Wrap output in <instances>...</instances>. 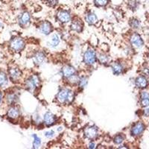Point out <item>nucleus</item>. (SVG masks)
<instances>
[{"label":"nucleus","mask_w":149,"mask_h":149,"mask_svg":"<svg viewBox=\"0 0 149 149\" xmlns=\"http://www.w3.org/2000/svg\"><path fill=\"white\" fill-rule=\"evenodd\" d=\"M73 93L68 89H62L58 94V100L61 103L66 102H71L73 99Z\"/></svg>","instance_id":"f257e3e1"},{"label":"nucleus","mask_w":149,"mask_h":149,"mask_svg":"<svg viewBox=\"0 0 149 149\" xmlns=\"http://www.w3.org/2000/svg\"><path fill=\"white\" fill-rule=\"evenodd\" d=\"M10 46L14 52H20L25 47V42L20 37H14L10 41Z\"/></svg>","instance_id":"f03ea898"},{"label":"nucleus","mask_w":149,"mask_h":149,"mask_svg":"<svg viewBox=\"0 0 149 149\" xmlns=\"http://www.w3.org/2000/svg\"><path fill=\"white\" fill-rule=\"evenodd\" d=\"M40 81L37 75H33V76L31 77L30 78L27 80L26 83V87L31 92L34 91L36 88H37L40 86Z\"/></svg>","instance_id":"7ed1b4c3"},{"label":"nucleus","mask_w":149,"mask_h":149,"mask_svg":"<svg viewBox=\"0 0 149 149\" xmlns=\"http://www.w3.org/2000/svg\"><path fill=\"white\" fill-rule=\"evenodd\" d=\"M96 54L95 52L93 49H88L86 52L84 53V61L85 63L88 65H93L96 61Z\"/></svg>","instance_id":"20e7f679"},{"label":"nucleus","mask_w":149,"mask_h":149,"mask_svg":"<svg viewBox=\"0 0 149 149\" xmlns=\"http://www.w3.org/2000/svg\"><path fill=\"white\" fill-rule=\"evenodd\" d=\"M57 17H58V20L61 21L63 23H66V22H70V19H71L70 13L66 10H60L57 14Z\"/></svg>","instance_id":"39448f33"},{"label":"nucleus","mask_w":149,"mask_h":149,"mask_svg":"<svg viewBox=\"0 0 149 149\" xmlns=\"http://www.w3.org/2000/svg\"><path fill=\"white\" fill-rule=\"evenodd\" d=\"M130 42L136 48H141L144 45L142 37L138 34H134L130 37Z\"/></svg>","instance_id":"423d86ee"},{"label":"nucleus","mask_w":149,"mask_h":149,"mask_svg":"<svg viewBox=\"0 0 149 149\" xmlns=\"http://www.w3.org/2000/svg\"><path fill=\"white\" fill-rule=\"evenodd\" d=\"M84 134L86 138L93 139L96 137V136L98 135V129L95 126H90V127H86L84 130Z\"/></svg>","instance_id":"0eeeda50"},{"label":"nucleus","mask_w":149,"mask_h":149,"mask_svg":"<svg viewBox=\"0 0 149 149\" xmlns=\"http://www.w3.org/2000/svg\"><path fill=\"white\" fill-rule=\"evenodd\" d=\"M145 130V125L142 122L136 123L131 128V134L134 136H139Z\"/></svg>","instance_id":"6e6552de"},{"label":"nucleus","mask_w":149,"mask_h":149,"mask_svg":"<svg viewBox=\"0 0 149 149\" xmlns=\"http://www.w3.org/2000/svg\"><path fill=\"white\" fill-rule=\"evenodd\" d=\"M43 120H44V123L46 124L47 126H51L54 125L55 122L56 117L53 113H52L51 112H46L44 114L43 116Z\"/></svg>","instance_id":"1a4fd4ad"},{"label":"nucleus","mask_w":149,"mask_h":149,"mask_svg":"<svg viewBox=\"0 0 149 149\" xmlns=\"http://www.w3.org/2000/svg\"><path fill=\"white\" fill-rule=\"evenodd\" d=\"M31 19V16L29 12H23L19 18V23L21 26H26L29 23Z\"/></svg>","instance_id":"9d476101"},{"label":"nucleus","mask_w":149,"mask_h":149,"mask_svg":"<svg viewBox=\"0 0 149 149\" xmlns=\"http://www.w3.org/2000/svg\"><path fill=\"white\" fill-rule=\"evenodd\" d=\"M62 74L66 78H70L75 74V69L71 66H65L62 69Z\"/></svg>","instance_id":"9b49d317"},{"label":"nucleus","mask_w":149,"mask_h":149,"mask_svg":"<svg viewBox=\"0 0 149 149\" xmlns=\"http://www.w3.org/2000/svg\"><path fill=\"white\" fill-rule=\"evenodd\" d=\"M40 31L42 34L45 35H49L52 31V26L49 22H43L40 26Z\"/></svg>","instance_id":"f8f14e48"},{"label":"nucleus","mask_w":149,"mask_h":149,"mask_svg":"<svg viewBox=\"0 0 149 149\" xmlns=\"http://www.w3.org/2000/svg\"><path fill=\"white\" fill-rule=\"evenodd\" d=\"M111 69L113 74H116V75H119V74H122L124 70L122 65L119 62H114V63H112Z\"/></svg>","instance_id":"ddd939ff"},{"label":"nucleus","mask_w":149,"mask_h":149,"mask_svg":"<svg viewBox=\"0 0 149 149\" xmlns=\"http://www.w3.org/2000/svg\"><path fill=\"white\" fill-rule=\"evenodd\" d=\"M136 86L139 89L146 88L148 85V81L144 76H139L136 79Z\"/></svg>","instance_id":"4468645a"},{"label":"nucleus","mask_w":149,"mask_h":149,"mask_svg":"<svg viewBox=\"0 0 149 149\" xmlns=\"http://www.w3.org/2000/svg\"><path fill=\"white\" fill-rule=\"evenodd\" d=\"M21 74H22L21 71L19 70L18 68H11L9 70V75H10V78L13 81H15V80L18 79L21 76Z\"/></svg>","instance_id":"2eb2a0df"},{"label":"nucleus","mask_w":149,"mask_h":149,"mask_svg":"<svg viewBox=\"0 0 149 149\" xmlns=\"http://www.w3.org/2000/svg\"><path fill=\"white\" fill-rule=\"evenodd\" d=\"M46 56L42 52H37L34 57V62L37 65H41L44 63Z\"/></svg>","instance_id":"dca6fc26"},{"label":"nucleus","mask_w":149,"mask_h":149,"mask_svg":"<svg viewBox=\"0 0 149 149\" xmlns=\"http://www.w3.org/2000/svg\"><path fill=\"white\" fill-rule=\"evenodd\" d=\"M8 116L11 119H17L19 116V110L16 107H10L8 111Z\"/></svg>","instance_id":"f3484780"},{"label":"nucleus","mask_w":149,"mask_h":149,"mask_svg":"<svg viewBox=\"0 0 149 149\" xmlns=\"http://www.w3.org/2000/svg\"><path fill=\"white\" fill-rule=\"evenodd\" d=\"M86 22H88L90 25H94L95 22L98 21V17H97L96 14L93 13V12H90L86 17Z\"/></svg>","instance_id":"a211bd4d"},{"label":"nucleus","mask_w":149,"mask_h":149,"mask_svg":"<svg viewBox=\"0 0 149 149\" xmlns=\"http://www.w3.org/2000/svg\"><path fill=\"white\" fill-rule=\"evenodd\" d=\"M71 29H72L74 31H77V32H81L83 29V25H82L81 22L79 20H74V22H72L71 25Z\"/></svg>","instance_id":"6ab92c4d"},{"label":"nucleus","mask_w":149,"mask_h":149,"mask_svg":"<svg viewBox=\"0 0 149 149\" xmlns=\"http://www.w3.org/2000/svg\"><path fill=\"white\" fill-rule=\"evenodd\" d=\"M60 37L58 34H54V35L52 36V37L51 40L49 41V46H50L52 48H54L56 47V46H58V45L60 43Z\"/></svg>","instance_id":"aec40b11"},{"label":"nucleus","mask_w":149,"mask_h":149,"mask_svg":"<svg viewBox=\"0 0 149 149\" xmlns=\"http://www.w3.org/2000/svg\"><path fill=\"white\" fill-rule=\"evenodd\" d=\"M94 5L98 8L106 7L110 3V0H93Z\"/></svg>","instance_id":"412c9836"},{"label":"nucleus","mask_w":149,"mask_h":149,"mask_svg":"<svg viewBox=\"0 0 149 149\" xmlns=\"http://www.w3.org/2000/svg\"><path fill=\"white\" fill-rule=\"evenodd\" d=\"M8 77L5 72H0V86H3L7 84Z\"/></svg>","instance_id":"4be33fe9"},{"label":"nucleus","mask_w":149,"mask_h":149,"mask_svg":"<svg viewBox=\"0 0 149 149\" xmlns=\"http://www.w3.org/2000/svg\"><path fill=\"white\" fill-rule=\"evenodd\" d=\"M33 137H34V142H33V148H39L41 145V139L39 136H37L36 134L33 135Z\"/></svg>","instance_id":"5701e85b"},{"label":"nucleus","mask_w":149,"mask_h":149,"mask_svg":"<svg viewBox=\"0 0 149 149\" xmlns=\"http://www.w3.org/2000/svg\"><path fill=\"white\" fill-rule=\"evenodd\" d=\"M87 83H88V79L86 77H81L78 80V84H79L80 87H81V88H84L87 85Z\"/></svg>","instance_id":"b1692460"},{"label":"nucleus","mask_w":149,"mask_h":149,"mask_svg":"<svg viewBox=\"0 0 149 149\" xmlns=\"http://www.w3.org/2000/svg\"><path fill=\"white\" fill-rule=\"evenodd\" d=\"M124 139H125V137H124V136L122 134H118L114 137L113 142L116 145H120L123 142Z\"/></svg>","instance_id":"393cba45"},{"label":"nucleus","mask_w":149,"mask_h":149,"mask_svg":"<svg viewBox=\"0 0 149 149\" xmlns=\"http://www.w3.org/2000/svg\"><path fill=\"white\" fill-rule=\"evenodd\" d=\"M110 60V58L108 56L104 54H101L100 55L98 56V61L101 63H107Z\"/></svg>","instance_id":"a878e982"},{"label":"nucleus","mask_w":149,"mask_h":149,"mask_svg":"<svg viewBox=\"0 0 149 149\" xmlns=\"http://www.w3.org/2000/svg\"><path fill=\"white\" fill-rule=\"evenodd\" d=\"M139 20L136 19H132L130 22V26L133 28V29H138L139 27Z\"/></svg>","instance_id":"bb28decb"},{"label":"nucleus","mask_w":149,"mask_h":149,"mask_svg":"<svg viewBox=\"0 0 149 149\" xmlns=\"http://www.w3.org/2000/svg\"><path fill=\"white\" fill-rule=\"evenodd\" d=\"M17 100V97L14 94H10L7 96V101L10 104H13Z\"/></svg>","instance_id":"cd10ccee"},{"label":"nucleus","mask_w":149,"mask_h":149,"mask_svg":"<svg viewBox=\"0 0 149 149\" xmlns=\"http://www.w3.org/2000/svg\"><path fill=\"white\" fill-rule=\"evenodd\" d=\"M128 6L131 9H134L137 6V1L136 0H129Z\"/></svg>","instance_id":"c85d7f7f"},{"label":"nucleus","mask_w":149,"mask_h":149,"mask_svg":"<svg viewBox=\"0 0 149 149\" xmlns=\"http://www.w3.org/2000/svg\"><path fill=\"white\" fill-rule=\"evenodd\" d=\"M141 104L142 107H147L149 106V98H143L141 99Z\"/></svg>","instance_id":"c756f323"},{"label":"nucleus","mask_w":149,"mask_h":149,"mask_svg":"<svg viewBox=\"0 0 149 149\" xmlns=\"http://www.w3.org/2000/svg\"><path fill=\"white\" fill-rule=\"evenodd\" d=\"M54 132L53 130H49V131H47V132L45 133V136H46V137L47 138H52V136H54Z\"/></svg>","instance_id":"7c9ffc66"},{"label":"nucleus","mask_w":149,"mask_h":149,"mask_svg":"<svg viewBox=\"0 0 149 149\" xmlns=\"http://www.w3.org/2000/svg\"><path fill=\"white\" fill-rule=\"evenodd\" d=\"M46 2L49 4L50 6H54L58 4V0H46Z\"/></svg>","instance_id":"2f4dec72"},{"label":"nucleus","mask_w":149,"mask_h":149,"mask_svg":"<svg viewBox=\"0 0 149 149\" xmlns=\"http://www.w3.org/2000/svg\"><path fill=\"white\" fill-rule=\"evenodd\" d=\"M141 99H143V98H149V93L147 92H142L140 95Z\"/></svg>","instance_id":"473e14b6"},{"label":"nucleus","mask_w":149,"mask_h":149,"mask_svg":"<svg viewBox=\"0 0 149 149\" xmlns=\"http://www.w3.org/2000/svg\"><path fill=\"white\" fill-rule=\"evenodd\" d=\"M88 148H92V149L95 148V142H90V144H89V146H88Z\"/></svg>","instance_id":"72a5a7b5"},{"label":"nucleus","mask_w":149,"mask_h":149,"mask_svg":"<svg viewBox=\"0 0 149 149\" xmlns=\"http://www.w3.org/2000/svg\"><path fill=\"white\" fill-rule=\"evenodd\" d=\"M2 92L0 91V103L2 102Z\"/></svg>","instance_id":"f704fd0d"},{"label":"nucleus","mask_w":149,"mask_h":149,"mask_svg":"<svg viewBox=\"0 0 149 149\" xmlns=\"http://www.w3.org/2000/svg\"><path fill=\"white\" fill-rule=\"evenodd\" d=\"M146 114H147V115H149V108L147 109V110H146Z\"/></svg>","instance_id":"c9c22d12"},{"label":"nucleus","mask_w":149,"mask_h":149,"mask_svg":"<svg viewBox=\"0 0 149 149\" xmlns=\"http://www.w3.org/2000/svg\"><path fill=\"white\" fill-rule=\"evenodd\" d=\"M58 128H59V129H58V130H59V131H60V130H62V129H63V127H58Z\"/></svg>","instance_id":"e433bc0d"},{"label":"nucleus","mask_w":149,"mask_h":149,"mask_svg":"<svg viewBox=\"0 0 149 149\" xmlns=\"http://www.w3.org/2000/svg\"><path fill=\"white\" fill-rule=\"evenodd\" d=\"M2 23L1 22H0V29L2 28Z\"/></svg>","instance_id":"4c0bfd02"}]
</instances>
